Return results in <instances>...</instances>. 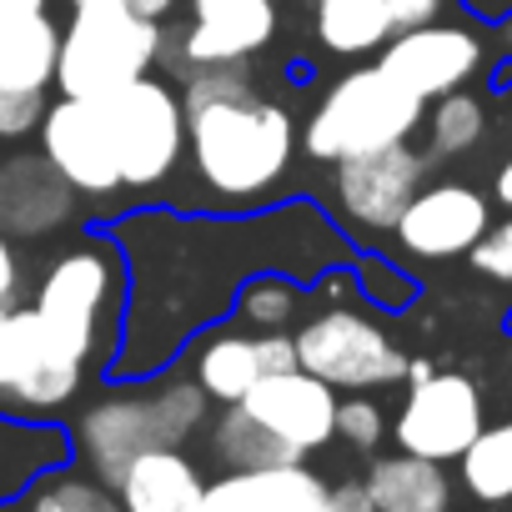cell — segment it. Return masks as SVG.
I'll use <instances>...</instances> for the list:
<instances>
[{
  "label": "cell",
  "instance_id": "8992f818",
  "mask_svg": "<svg viewBox=\"0 0 512 512\" xmlns=\"http://www.w3.org/2000/svg\"><path fill=\"white\" fill-rule=\"evenodd\" d=\"M101 116H106L126 191L161 186L176 171V161L186 156V106L156 76H141V81L121 86L116 96H106Z\"/></svg>",
  "mask_w": 512,
  "mask_h": 512
},
{
  "label": "cell",
  "instance_id": "4dcf8cb0",
  "mask_svg": "<svg viewBox=\"0 0 512 512\" xmlns=\"http://www.w3.org/2000/svg\"><path fill=\"white\" fill-rule=\"evenodd\" d=\"M41 96H26V91H11L0 86V141H21L41 126Z\"/></svg>",
  "mask_w": 512,
  "mask_h": 512
},
{
  "label": "cell",
  "instance_id": "8d00e7d4",
  "mask_svg": "<svg viewBox=\"0 0 512 512\" xmlns=\"http://www.w3.org/2000/svg\"><path fill=\"white\" fill-rule=\"evenodd\" d=\"M0 512H16V507H6V502H0Z\"/></svg>",
  "mask_w": 512,
  "mask_h": 512
},
{
  "label": "cell",
  "instance_id": "d590c367",
  "mask_svg": "<svg viewBox=\"0 0 512 512\" xmlns=\"http://www.w3.org/2000/svg\"><path fill=\"white\" fill-rule=\"evenodd\" d=\"M492 196H497L502 206H512V161L497 171V181H492Z\"/></svg>",
  "mask_w": 512,
  "mask_h": 512
},
{
  "label": "cell",
  "instance_id": "484cf974",
  "mask_svg": "<svg viewBox=\"0 0 512 512\" xmlns=\"http://www.w3.org/2000/svg\"><path fill=\"white\" fill-rule=\"evenodd\" d=\"M26 512H126V507L116 487H106L96 472L86 477V472L56 467L26 492Z\"/></svg>",
  "mask_w": 512,
  "mask_h": 512
},
{
  "label": "cell",
  "instance_id": "d6986e66",
  "mask_svg": "<svg viewBox=\"0 0 512 512\" xmlns=\"http://www.w3.org/2000/svg\"><path fill=\"white\" fill-rule=\"evenodd\" d=\"M116 497L126 512H201L206 477L181 447H151L121 472Z\"/></svg>",
  "mask_w": 512,
  "mask_h": 512
},
{
  "label": "cell",
  "instance_id": "5bb4252c",
  "mask_svg": "<svg viewBox=\"0 0 512 512\" xmlns=\"http://www.w3.org/2000/svg\"><path fill=\"white\" fill-rule=\"evenodd\" d=\"M487 226L492 216H487L482 191L462 181H437V186H417L392 236L402 241V251L422 256V262H447V256H467Z\"/></svg>",
  "mask_w": 512,
  "mask_h": 512
},
{
  "label": "cell",
  "instance_id": "3957f363",
  "mask_svg": "<svg viewBox=\"0 0 512 512\" xmlns=\"http://www.w3.org/2000/svg\"><path fill=\"white\" fill-rule=\"evenodd\" d=\"M161 21L121 6V0H76L61 26L56 86L76 101H106L121 86L156 71Z\"/></svg>",
  "mask_w": 512,
  "mask_h": 512
},
{
  "label": "cell",
  "instance_id": "52a82bcc",
  "mask_svg": "<svg viewBox=\"0 0 512 512\" xmlns=\"http://www.w3.org/2000/svg\"><path fill=\"white\" fill-rule=\"evenodd\" d=\"M407 352L357 307H327L297 327V367L337 392H372L407 382Z\"/></svg>",
  "mask_w": 512,
  "mask_h": 512
},
{
  "label": "cell",
  "instance_id": "4316f807",
  "mask_svg": "<svg viewBox=\"0 0 512 512\" xmlns=\"http://www.w3.org/2000/svg\"><path fill=\"white\" fill-rule=\"evenodd\" d=\"M482 131H487V111H482L477 96H467V91L437 96V106H432V116H427V146H432L437 156H462V151H472V146L482 141Z\"/></svg>",
  "mask_w": 512,
  "mask_h": 512
},
{
  "label": "cell",
  "instance_id": "f1b7e54d",
  "mask_svg": "<svg viewBox=\"0 0 512 512\" xmlns=\"http://www.w3.org/2000/svg\"><path fill=\"white\" fill-rule=\"evenodd\" d=\"M337 437L352 442L357 452H372L382 437H387V417L372 397H347L337 402Z\"/></svg>",
  "mask_w": 512,
  "mask_h": 512
},
{
  "label": "cell",
  "instance_id": "2e32d148",
  "mask_svg": "<svg viewBox=\"0 0 512 512\" xmlns=\"http://www.w3.org/2000/svg\"><path fill=\"white\" fill-rule=\"evenodd\" d=\"M81 196L46 161V151H16L0 161V231L11 241H41L76 221Z\"/></svg>",
  "mask_w": 512,
  "mask_h": 512
},
{
  "label": "cell",
  "instance_id": "9a60e30c",
  "mask_svg": "<svg viewBox=\"0 0 512 512\" xmlns=\"http://www.w3.org/2000/svg\"><path fill=\"white\" fill-rule=\"evenodd\" d=\"M337 387H327L322 377H312L307 367H292V372H272L262 377L241 407L262 422L267 432H277L287 447H297L302 457L327 447L337 437Z\"/></svg>",
  "mask_w": 512,
  "mask_h": 512
},
{
  "label": "cell",
  "instance_id": "e0dca14e",
  "mask_svg": "<svg viewBox=\"0 0 512 512\" xmlns=\"http://www.w3.org/2000/svg\"><path fill=\"white\" fill-rule=\"evenodd\" d=\"M201 512H332V482H322L307 462L226 472L206 482Z\"/></svg>",
  "mask_w": 512,
  "mask_h": 512
},
{
  "label": "cell",
  "instance_id": "30bf717a",
  "mask_svg": "<svg viewBox=\"0 0 512 512\" xmlns=\"http://www.w3.org/2000/svg\"><path fill=\"white\" fill-rule=\"evenodd\" d=\"M482 432V397L477 382L462 372H427L422 382H407V402L392 422V437L402 452L457 462L472 437Z\"/></svg>",
  "mask_w": 512,
  "mask_h": 512
},
{
  "label": "cell",
  "instance_id": "1f68e13d",
  "mask_svg": "<svg viewBox=\"0 0 512 512\" xmlns=\"http://www.w3.org/2000/svg\"><path fill=\"white\" fill-rule=\"evenodd\" d=\"M357 287L372 297V302H382V307H402L407 297H412V287L387 267V262H362V272H357Z\"/></svg>",
  "mask_w": 512,
  "mask_h": 512
},
{
  "label": "cell",
  "instance_id": "5b68a950",
  "mask_svg": "<svg viewBox=\"0 0 512 512\" xmlns=\"http://www.w3.org/2000/svg\"><path fill=\"white\" fill-rule=\"evenodd\" d=\"M121 297V256L111 241H76L71 251H61L41 277L36 292V317L41 327L76 352L81 362H91V352L101 347V332L111 322V307Z\"/></svg>",
  "mask_w": 512,
  "mask_h": 512
},
{
  "label": "cell",
  "instance_id": "6da1fadb",
  "mask_svg": "<svg viewBox=\"0 0 512 512\" xmlns=\"http://www.w3.org/2000/svg\"><path fill=\"white\" fill-rule=\"evenodd\" d=\"M186 156L201 186L226 206L262 201L297 156V126L256 91L186 111Z\"/></svg>",
  "mask_w": 512,
  "mask_h": 512
},
{
  "label": "cell",
  "instance_id": "7c38bea8",
  "mask_svg": "<svg viewBox=\"0 0 512 512\" xmlns=\"http://www.w3.org/2000/svg\"><path fill=\"white\" fill-rule=\"evenodd\" d=\"M417 186H422V156L407 141H397V146L337 161L332 196H337V211L347 216V226L392 231L402 221L407 201L417 196Z\"/></svg>",
  "mask_w": 512,
  "mask_h": 512
},
{
  "label": "cell",
  "instance_id": "44dd1931",
  "mask_svg": "<svg viewBox=\"0 0 512 512\" xmlns=\"http://www.w3.org/2000/svg\"><path fill=\"white\" fill-rule=\"evenodd\" d=\"M362 482H367L372 512H447L452 507V482L442 462L417 457V452L377 457Z\"/></svg>",
  "mask_w": 512,
  "mask_h": 512
},
{
  "label": "cell",
  "instance_id": "d4e9b609",
  "mask_svg": "<svg viewBox=\"0 0 512 512\" xmlns=\"http://www.w3.org/2000/svg\"><path fill=\"white\" fill-rule=\"evenodd\" d=\"M457 462H462V487L477 502H507L512 497V422L482 427Z\"/></svg>",
  "mask_w": 512,
  "mask_h": 512
},
{
  "label": "cell",
  "instance_id": "e575fe53",
  "mask_svg": "<svg viewBox=\"0 0 512 512\" xmlns=\"http://www.w3.org/2000/svg\"><path fill=\"white\" fill-rule=\"evenodd\" d=\"M71 6H76V0H71ZM121 6H131V11H141V16H151V21H166L176 0H121Z\"/></svg>",
  "mask_w": 512,
  "mask_h": 512
},
{
  "label": "cell",
  "instance_id": "cb8c5ba5",
  "mask_svg": "<svg viewBox=\"0 0 512 512\" xmlns=\"http://www.w3.org/2000/svg\"><path fill=\"white\" fill-rule=\"evenodd\" d=\"M317 41L332 56H367L392 41L387 0H317Z\"/></svg>",
  "mask_w": 512,
  "mask_h": 512
},
{
  "label": "cell",
  "instance_id": "4fadbf2b",
  "mask_svg": "<svg viewBox=\"0 0 512 512\" xmlns=\"http://www.w3.org/2000/svg\"><path fill=\"white\" fill-rule=\"evenodd\" d=\"M377 66L397 86H407L417 101H437V96L467 86V76L482 66V41L462 26L427 21V26H412V31H392Z\"/></svg>",
  "mask_w": 512,
  "mask_h": 512
},
{
  "label": "cell",
  "instance_id": "7a4b0ae2",
  "mask_svg": "<svg viewBox=\"0 0 512 512\" xmlns=\"http://www.w3.org/2000/svg\"><path fill=\"white\" fill-rule=\"evenodd\" d=\"M211 397L201 392L196 377H166L151 387H131V392H111L101 402H91L71 432L76 452L86 457V467L116 487L121 472L151 452V447H181L191 432H201Z\"/></svg>",
  "mask_w": 512,
  "mask_h": 512
},
{
  "label": "cell",
  "instance_id": "d6a6232c",
  "mask_svg": "<svg viewBox=\"0 0 512 512\" xmlns=\"http://www.w3.org/2000/svg\"><path fill=\"white\" fill-rule=\"evenodd\" d=\"M16 297H21V251L0 231V307H16Z\"/></svg>",
  "mask_w": 512,
  "mask_h": 512
},
{
  "label": "cell",
  "instance_id": "7402d4cb",
  "mask_svg": "<svg viewBox=\"0 0 512 512\" xmlns=\"http://www.w3.org/2000/svg\"><path fill=\"white\" fill-rule=\"evenodd\" d=\"M191 377L201 382V392H206L211 402L231 407V402H241L256 382L267 377V367H262V342H256V332H241V327L211 332V337L196 342V352H191Z\"/></svg>",
  "mask_w": 512,
  "mask_h": 512
},
{
  "label": "cell",
  "instance_id": "836d02e7",
  "mask_svg": "<svg viewBox=\"0 0 512 512\" xmlns=\"http://www.w3.org/2000/svg\"><path fill=\"white\" fill-rule=\"evenodd\" d=\"M442 0H387V16H392V31H412V26H427L437 21Z\"/></svg>",
  "mask_w": 512,
  "mask_h": 512
},
{
  "label": "cell",
  "instance_id": "603a6c76",
  "mask_svg": "<svg viewBox=\"0 0 512 512\" xmlns=\"http://www.w3.org/2000/svg\"><path fill=\"white\" fill-rule=\"evenodd\" d=\"M211 457L226 472H251V467H277V462H302L297 447H287L277 432H267L241 402H231L211 422Z\"/></svg>",
  "mask_w": 512,
  "mask_h": 512
},
{
  "label": "cell",
  "instance_id": "ffe728a7",
  "mask_svg": "<svg viewBox=\"0 0 512 512\" xmlns=\"http://www.w3.org/2000/svg\"><path fill=\"white\" fill-rule=\"evenodd\" d=\"M76 442L56 422H31L16 412H0V502L26 497L46 472L66 467Z\"/></svg>",
  "mask_w": 512,
  "mask_h": 512
},
{
  "label": "cell",
  "instance_id": "277c9868",
  "mask_svg": "<svg viewBox=\"0 0 512 512\" xmlns=\"http://www.w3.org/2000/svg\"><path fill=\"white\" fill-rule=\"evenodd\" d=\"M427 101H417L407 86H397L382 66H357L347 71L307 116L302 146L317 161H347V156H367L397 141H412V131L422 126Z\"/></svg>",
  "mask_w": 512,
  "mask_h": 512
},
{
  "label": "cell",
  "instance_id": "9c48e42d",
  "mask_svg": "<svg viewBox=\"0 0 512 512\" xmlns=\"http://www.w3.org/2000/svg\"><path fill=\"white\" fill-rule=\"evenodd\" d=\"M277 36V6L272 0H191V26L161 31V56L171 76H186L196 66H226L251 61Z\"/></svg>",
  "mask_w": 512,
  "mask_h": 512
},
{
  "label": "cell",
  "instance_id": "8fae6325",
  "mask_svg": "<svg viewBox=\"0 0 512 512\" xmlns=\"http://www.w3.org/2000/svg\"><path fill=\"white\" fill-rule=\"evenodd\" d=\"M41 151L71 181V191L86 196V201H116L126 191L101 101L61 96L56 106H46L41 111Z\"/></svg>",
  "mask_w": 512,
  "mask_h": 512
},
{
  "label": "cell",
  "instance_id": "ba28073f",
  "mask_svg": "<svg viewBox=\"0 0 512 512\" xmlns=\"http://www.w3.org/2000/svg\"><path fill=\"white\" fill-rule=\"evenodd\" d=\"M86 362L66 352L36 317V307H0V402L11 412H61L81 392Z\"/></svg>",
  "mask_w": 512,
  "mask_h": 512
},
{
  "label": "cell",
  "instance_id": "ac0fdd59",
  "mask_svg": "<svg viewBox=\"0 0 512 512\" xmlns=\"http://www.w3.org/2000/svg\"><path fill=\"white\" fill-rule=\"evenodd\" d=\"M61 26L46 0H0V86L41 96L56 81Z\"/></svg>",
  "mask_w": 512,
  "mask_h": 512
},
{
  "label": "cell",
  "instance_id": "74e56055",
  "mask_svg": "<svg viewBox=\"0 0 512 512\" xmlns=\"http://www.w3.org/2000/svg\"><path fill=\"white\" fill-rule=\"evenodd\" d=\"M507 131H512V121H507Z\"/></svg>",
  "mask_w": 512,
  "mask_h": 512
},
{
  "label": "cell",
  "instance_id": "83f0119b",
  "mask_svg": "<svg viewBox=\"0 0 512 512\" xmlns=\"http://www.w3.org/2000/svg\"><path fill=\"white\" fill-rule=\"evenodd\" d=\"M236 317L251 332H287L302 317V292L287 277H256L236 297Z\"/></svg>",
  "mask_w": 512,
  "mask_h": 512
},
{
  "label": "cell",
  "instance_id": "f546056e",
  "mask_svg": "<svg viewBox=\"0 0 512 512\" xmlns=\"http://www.w3.org/2000/svg\"><path fill=\"white\" fill-rule=\"evenodd\" d=\"M467 256H472V267H477L487 282L512 287V216H507V221H497V226H487V231H482V241H477Z\"/></svg>",
  "mask_w": 512,
  "mask_h": 512
}]
</instances>
